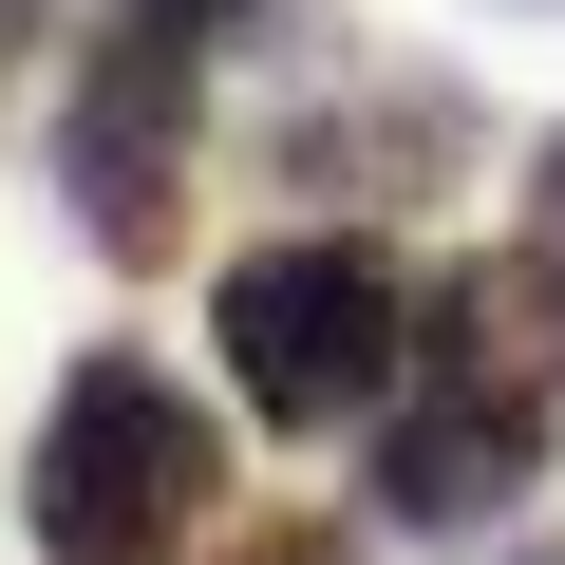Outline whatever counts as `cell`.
Masks as SVG:
<instances>
[{"label": "cell", "instance_id": "1", "mask_svg": "<svg viewBox=\"0 0 565 565\" xmlns=\"http://www.w3.org/2000/svg\"><path fill=\"white\" fill-rule=\"evenodd\" d=\"M207 490H226V415H207L170 359H132V340H95V359L57 377L39 471H20L39 565H170V546L207 527Z\"/></svg>", "mask_w": 565, "mask_h": 565}, {"label": "cell", "instance_id": "2", "mask_svg": "<svg viewBox=\"0 0 565 565\" xmlns=\"http://www.w3.org/2000/svg\"><path fill=\"white\" fill-rule=\"evenodd\" d=\"M207 340H226V396H245L264 434H359V415L415 377V282H396L359 226H302V245H245V264H226Z\"/></svg>", "mask_w": 565, "mask_h": 565}, {"label": "cell", "instance_id": "3", "mask_svg": "<svg viewBox=\"0 0 565 565\" xmlns=\"http://www.w3.org/2000/svg\"><path fill=\"white\" fill-rule=\"evenodd\" d=\"M189 151H207V39L189 20H132L76 57V95H57V207L95 226V264H170L189 245Z\"/></svg>", "mask_w": 565, "mask_h": 565}, {"label": "cell", "instance_id": "4", "mask_svg": "<svg viewBox=\"0 0 565 565\" xmlns=\"http://www.w3.org/2000/svg\"><path fill=\"white\" fill-rule=\"evenodd\" d=\"M509 490H546V396H490V377H415V396H377V509H396L415 546L509 527Z\"/></svg>", "mask_w": 565, "mask_h": 565}, {"label": "cell", "instance_id": "5", "mask_svg": "<svg viewBox=\"0 0 565 565\" xmlns=\"http://www.w3.org/2000/svg\"><path fill=\"white\" fill-rule=\"evenodd\" d=\"M415 377H490V396H546L565 377V264L546 245H490L415 302Z\"/></svg>", "mask_w": 565, "mask_h": 565}, {"label": "cell", "instance_id": "6", "mask_svg": "<svg viewBox=\"0 0 565 565\" xmlns=\"http://www.w3.org/2000/svg\"><path fill=\"white\" fill-rule=\"evenodd\" d=\"M226 565H359V546H340L321 509H264V527H226Z\"/></svg>", "mask_w": 565, "mask_h": 565}, {"label": "cell", "instance_id": "7", "mask_svg": "<svg viewBox=\"0 0 565 565\" xmlns=\"http://www.w3.org/2000/svg\"><path fill=\"white\" fill-rule=\"evenodd\" d=\"M527 245H546V264H565V132H546V151H527Z\"/></svg>", "mask_w": 565, "mask_h": 565}, {"label": "cell", "instance_id": "8", "mask_svg": "<svg viewBox=\"0 0 565 565\" xmlns=\"http://www.w3.org/2000/svg\"><path fill=\"white\" fill-rule=\"evenodd\" d=\"M151 20H189V39H207V20H245V0H151Z\"/></svg>", "mask_w": 565, "mask_h": 565}, {"label": "cell", "instance_id": "9", "mask_svg": "<svg viewBox=\"0 0 565 565\" xmlns=\"http://www.w3.org/2000/svg\"><path fill=\"white\" fill-rule=\"evenodd\" d=\"M527 565H565V527H546V546H527Z\"/></svg>", "mask_w": 565, "mask_h": 565}, {"label": "cell", "instance_id": "10", "mask_svg": "<svg viewBox=\"0 0 565 565\" xmlns=\"http://www.w3.org/2000/svg\"><path fill=\"white\" fill-rule=\"evenodd\" d=\"M0 20H39V0H0Z\"/></svg>", "mask_w": 565, "mask_h": 565}]
</instances>
